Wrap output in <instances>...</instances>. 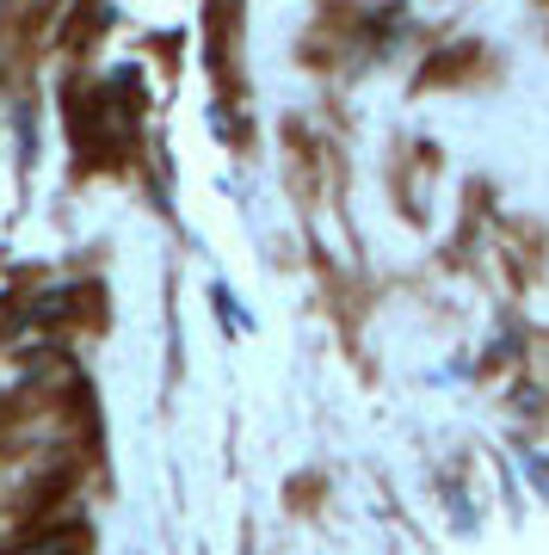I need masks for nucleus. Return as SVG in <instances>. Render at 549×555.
<instances>
[]
</instances>
